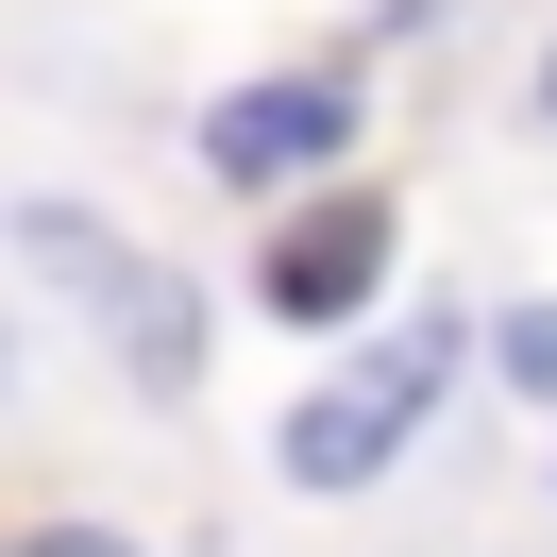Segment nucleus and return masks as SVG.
<instances>
[{
	"mask_svg": "<svg viewBox=\"0 0 557 557\" xmlns=\"http://www.w3.org/2000/svg\"><path fill=\"white\" fill-rule=\"evenodd\" d=\"M440 372H456V321H422V338H388L372 372L305 388V406H287V490H321V507H338V490H372L388 456L440 422Z\"/></svg>",
	"mask_w": 557,
	"mask_h": 557,
	"instance_id": "1",
	"label": "nucleus"
},
{
	"mask_svg": "<svg viewBox=\"0 0 557 557\" xmlns=\"http://www.w3.org/2000/svg\"><path fill=\"white\" fill-rule=\"evenodd\" d=\"M490 355H507L523 406H557V305H507V321H490Z\"/></svg>",
	"mask_w": 557,
	"mask_h": 557,
	"instance_id": "5",
	"label": "nucleus"
},
{
	"mask_svg": "<svg viewBox=\"0 0 557 557\" xmlns=\"http://www.w3.org/2000/svg\"><path fill=\"white\" fill-rule=\"evenodd\" d=\"M541 119H557V69H541Z\"/></svg>",
	"mask_w": 557,
	"mask_h": 557,
	"instance_id": "7",
	"label": "nucleus"
},
{
	"mask_svg": "<svg viewBox=\"0 0 557 557\" xmlns=\"http://www.w3.org/2000/svg\"><path fill=\"white\" fill-rule=\"evenodd\" d=\"M17 557H152V541H119V523H35Z\"/></svg>",
	"mask_w": 557,
	"mask_h": 557,
	"instance_id": "6",
	"label": "nucleus"
},
{
	"mask_svg": "<svg viewBox=\"0 0 557 557\" xmlns=\"http://www.w3.org/2000/svg\"><path fill=\"white\" fill-rule=\"evenodd\" d=\"M388 287V186H305V203H271V237H253V305L271 321H355Z\"/></svg>",
	"mask_w": 557,
	"mask_h": 557,
	"instance_id": "3",
	"label": "nucleus"
},
{
	"mask_svg": "<svg viewBox=\"0 0 557 557\" xmlns=\"http://www.w3.org/2000/svg\"><path fill=\"white\" fill-rule=\"evenodd\" d=\"M35 253H51V271H85V321L119 338V372H152V388H186V372H203V305H186V271H170V253H102L85 220H35Z\"/></svg>",
	"mask_w": 557,
	"mask_h": 557,
	"instance_id": "4",
	"label": "nucleus"
},
{
	"mask_svg": "<svg viewBox=\"0 0 557 557\" xmlns=\"http://www.w3.org/2000/svg\"><path fill=\"white\" fill-rule=\"evenodd\" d=\"M355 152V69H271V85H220L203 102V170L237 186V203H287V186H321Z\"/></svg>",
	"mask_w": 557,
	"mask_h": 557,
	"instance_id": "2",
	"label": "nucleus"
}]
</instances>
